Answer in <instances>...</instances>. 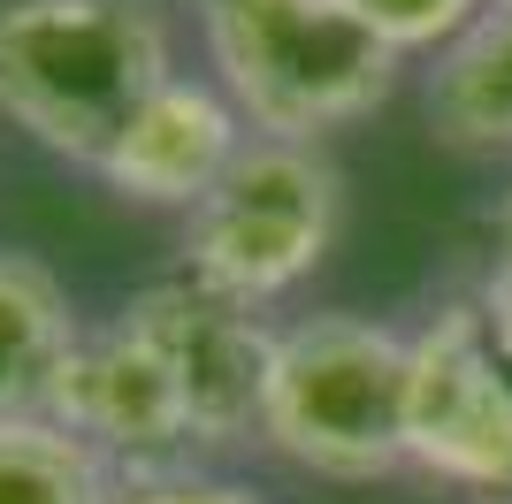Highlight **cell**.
Wrapping results in <instances>:
<instances>
[{"instance_id":"4","label":"cell","mask_w":512,"mask_h":504,"mask_svg":"<svg viewBox=\"0 0 512 504\" xmlns=\"http://www.w3.org/2000/svg\"><path fill=\"white\" fill-rule=\"evenodd\" d=\"M337 207L344 184L314 146L245 138V153L184 214V260L222 298L260 306V298H283L299 275H314V260L337 237Z\"/></svg>"},{"instance_id":"1","label":"cell","mask_w":512,"mask_h":504,"mask_svg":"<svg viewBox=\"0 0 512 504\" xmlns=\"http://www.w3.org/2000/svg\"><path fill=\"white\" fill-rule=\"evenodd\" d=\"M176 77L146 0H8L0 8V115L62 161L100 168L130 115Z\"/></svg>"},{"instance_id":"11","label":"cell","mask_w":512,"mask_h":504,"mask_svg":"<svg viewBox=\"0 0 512 504\" xmlns=\"http://www.w3.org/2000/svg\"><path fill=\"white\" fill-rule=\"evenodd\" d=\"M344 8H352L390 54H421V46L444 54V46L482 16V0H344Z\"/></svg>"},{"instance_id":"12","label":"cell","mask_w":512,"mask_h":504,"mask_svg":"<svg viewBox=\"0 0 512 504\" xmlns=\"http://www.w3.org/2000/svg\"><path fill=\"white\" fill-rule=\"evenodd\" d=\"M115 504H260V497L253 489H230V482H199V474H169V482L115 489Z\"/></svg>"},{"instance_id":"9","label":"cell","mask_w":512,"mask_h":504,"mask_svg":"<svg viewBox=\"0 0 512 504\" xmlns=\"http://www.w3.org/2000/svg\"><path fill=\"white\" fill-rule=\"evenodd\" d=\"M428 123L467 153L512 146V0L482 8L459 39L436 54L428 77Z\"/></svg>"},{"instance_id":"8","label":"cell","mask_w":512,"mask_h":504,"mask_svg":"<svg viewBox=\"0 0 512 504\" xmlns=\"http://www.w3.org/2000/svg\"><path fill=\"white\" fill-rule=\"evenodd\" d=\"M77 314L54 268H39L31 252H0V420L46 413V390L77 352Z\"/></svg>"},{"instance_id":"5","label":"cell","mask_w":512,"mask_h":504,"mask_svg":"<svg viewBox=\"0 0 512 504\" xmlns=\"http://www.w3.org/2000/svg\"><path fill=\"white\" fill-rule=\"evenodd\" d=\"M115 321L161 359V375H169L176 405L192 420L199 451L237 443L245 428H260L276 336L260 329V314L245 298H222L214 283H199V275H169V283L130 291Z\"/></svg>"},{"instance_id":"6","label":"cell","mask_w":512,"mask_h":504,"mask_svg":"<svg viewBox=\"0 0 512 504\" xmlns=\"http://www.w3.org/2000/svg\"><path fill=\"white\" fill-rule=\"evenodd\" d=\"M46 420L69 428L107 474H130V482H169L199 451L192 420H184L169 375H161V359L123 321L77 336L69 367L46 390Z\"/></svg>"},{"instance_id":"13","label":"cell","mask_w":512,"mask_h":504,"mask_svg":"<svg viewBox=\"0 0 512 504\" xmlns=\"http://www.w3.org/2000/svg\"><path fill=\"white\" fill-rule=\"evenodd\" d=\"M482 314L512 344V199L497 207V268H490V291H482Z\"/></svg>"},{"instance_id":"2","label":"cell","mask_w":512,"mask_h":504,"mask_svg":"<svg viewBox=\"0 0 512 504\" xmlns=\"http://www.w3.org/2000/svg\"><path fill=\"white\" fill-rule=\"evenodd\" d=\"M222 100L283 146L360 123L390 100L398 54L344 0H199Z\"/></svg>"},{"instance_id":"7","label":"cell","mask_w":512,"mask_h":504,"mask_svg":"<svg viewBox=\"0 0 512 504\" xmlns=\"http://www.w3.org/2000/svg\"><path fill=\"white\" fill-rule=\"evenodd\" d=\"M237 153H245V115H237L214 84L169 77L130 115L123 138L107 146L100 176L123 191V199H138V207H184L192 214Z\"/></svg>"},{"instance_id":"3","label":"cell","mask_w":512,"mask_h":504,"mask_svg":"<svg viewBox=\"0 0 512 504\" xmlns=\"http://www.w3.org/2000/svg\"><path fill=\"white\" fill-rule=\"evenodd\" d=\"M406 382L413 344L398 329L314 314L276 336L260 436L329 482H375L406 466Z\"/></svg>"},{"instance_id":"10","label":"cell","mask_w":512,"mask_h":504,"mask_svg":"<svg viewBox=\"0 0 512 504\" xmlns=\"http://www.w3.org/2000/svg\"><path fill=\"white\" fill-rule=\"evenodd\" d=\"M0 504H115V474L46 413L0 420Z\"/></svg>"}]
</instances>
